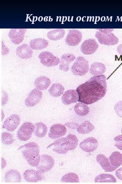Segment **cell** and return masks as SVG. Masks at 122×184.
<instances>
[{
  "label": "cell",
  "mask_w": 122,
  "mask_h": 184,
  "mask_svg": "<svg viewBox=\"0 0 122 184\" xmlns=\"http://www.w3.org/2000/svg\"><path fill=\"white\" fill-rule=\"evenodd\" d=\"M100 32L104 34H108L111 33L113 31V29H97Z\"/></svg>",
  "instance_id": "f35d334b"
},
{
  "label": "cell",
  "mask_w": 122,
  "mask_h": 184,
  "mask_svg": "<svg viewBox=\"0 0 122 184\" xmlns=\"http://www.w3.org/2000/svg\"><path fill=\"white\" fill-rule=\"evenodd\" d=\"M23 156L29 164L33 167L39 165L41 159L38 145L34 142H30L20 146Z\"/></svg>",
  "instance_id": "7a4b0ae2"
},
{
  "label": "cell",
  "mask_w": 122,
  "mask_h": 184,
  "mask_svg": "<svg viewBox=\"0 0 122 184\" xmlns=\"http://www.w3.org/2000/svg\"><path fill=\"white\" fill-rule=\"evenodd\" d=\"M114 140L115 142V146L118 149L122 151V135L115 137Z\"/></svg>",
  "instance_id": "d590c367"
},
{
  "label": "cell",
  "mask_w": 122,
  "mask_h": 184,
  "mask_svg": "<svg viewBox=\"0 0 122 184\" xmlns=\"http://www.w3.org/2000/svg\"><path fill=\"white\" fill-rule=\"evenodd\" d=\"M95 36L100 44L108 46L115 45L119 41L118 38L112 33L104 34L97 31Z\"/></svg>",
  "instance_id": "ba28073f"
},
{
  "label": "cell",
  "mask_w": 122,
  "mask_h": 184,
  "mask_svg": "<svg viewBox=\"0 0 122 184\" xmlns=\"http://www.w3.org/2000/svg\"><path fill=\"white\" fill-rule=\"evenodd\" d=\"M117 50L119 54L122 55V44H120L118 46Z\"/></svg>",
  "instance_id": "60d3db41"
},
{
  "label": "cell",
  "mask_w": 122,
  "mask_h": 184,
  "mask_svg": "<svg viewBox=\"0 0 122 184\" xmlns=\"http://www.w3.org/2000/svg\"><path fill=\"white\" fill-rule=\"evenodd\" d=\"M94 128V126L90 121H86L79 125L77 128V131L80 134H86L92 132Z\"/></svg>",
  "instance_id": "484cf974"
},
{
  "label": "cell",
  "mask_w": 122,
  "mask_h": 184,
  "mask_svg": "<svg viewBox=\"0 0 122 184\" xmlns=\"http://www.w3.org/2000/svg\"><path fill=\"white\" fill-rule=\"evenodd\" d=\"M41 63L44 65L50 67L57 65L60 62V59L48 51L41 52L39 55Z\"/></svg>",
  "instance_id": "8992f818"
},
{
  "label": "cell",
  "mask_w": 122,
  "mask_h": 184,
  "mask_svg": "<svg viewBox=\"0 0 122 184\" xmlns=\"http://www.w3.org/2000/svg\"><path fill=\"white\" fill-rule=\"evenodd\" d=\"M98 146V141L95 138L93 137H89L85 139L79 144V147L81 149L88 152L95 151Z\"/></svg>",
  "instance_id": "4fadbf2b"
},
{
  "label": "cell",
  "mask_w": 122,
  "mask_h": 184,
  "mask_svg": "<svg viewBox=\"0 0 122 184\" xmlns=\"http://www.w3.org/2000/svg\"><path fill=\"white\" fill-rule=\"evenodd\" d=\"M52 146H53L52 150L54 151L64 154L70 150V142L66 137H63L55 140L48 147Z\"/></svg>",
  "instance_id": "5b68a950"
},
{
  "label": "cell",
  "mask_w": 122,
  "mask_h": 184,
  "mask_svg": "<svg viewBox=\"0 0 122 184\" xmlns=\"http://www.w3.org/2000/svg\"><path fill=\"white\" fill-rule=\"evenodd\" d=\"M79 97L76 90H69L66 91L61 97L63 103L65 105H69L78 101Z\"/></svg>",
  "instance_id": "e0dca14e"
},
{
  "label": "cell",
  "mask_w": 122,
  "mask_h": 184,
  "mask_svg": "<svg viewBox=\"0 0 122 184\" xmlns=\"http://www.w3.org/2000/svg\"><path fill=\"white\" fill-rule=\"evenodd\" d=\"M20 121V116L16 114H13L8 117L4 121L2 128L8 131H14L19 125Z\"/></svg>",
  "instance_id": "30bf717a"
},
{
  "label": "cell",
  "mask_w": 122,
  "mask_h": 184,
  "mask_svg": "<svg viewBox=\"0 0 122 184\" xmlns=\"http://www.w3.org/2000/svg\"><path fill=\"white\" fill-rule=\"evenodd\" d=\"M64 91V87L61 84L55 83L52 85L48 90V92L52 96L57 97L61 95Z\"/></svg>",
  "instance_id": "83f0119b"
},
{
  "label": "cell",
  "mask_w": 122,
  "mask_h": 184,
  "mask_svg": "<svg viewBox=\"0 0 122 184\" xmlns=\"http://www.w3.org/2000/svg\"><path fill=\"white\" fill-rule=\"evenodd\" d=\"M16 53L17 56L20 58L28 59L32 57L33 51L30 46L25 44L17 47Z\"/></svg>",
  "instance_id": "d6986e66"
},
{
  "label": "cell",
  "mask_w": 122,
  "mask_h": 184,
  "mask_svg": "<svg viewBox=\"0 0 122 184\" xmlns=\"http://www.w3.org/2000/svg\"><path fill=\"white\" fill-rule=\"evenodd\" d=\"M74 109L77 115L81 116L87 115L90 112L89 108L87 105L81 102L77 103L74 107Z\"/></svg>",
  "instance_id": "f1b7e54d"
},
{
  "label": "cell",
  "mask_w": 122,
  "mask_h": 184,
  "mask_svg": "<svg viewBox=\"0 0 122 184\" xmlns=\"http://www.w3.org/2000/svg\"><path fill=\"white\" fill-rule=\"evenodd\" d=\"M29 44L32 49L38 50L46 48L48 44V43L44 38H38L31 40Z\"/></svg>",
  "instance_id": "603a6c76"
},
{
  "label": "cell",
  "mask_w": 122,
  "mask_h": 184,
  "mask_svg": "<svg viewBox=\"0 0 122 184\" xmlns=\"http://www.w3.org/2000/svg\"><path fill=\"white\" fill-rule=\"evenodd\" d=\"M79 178L75 173H69L64 175L62 178L61 181L62 182H79Z\"/></svg>",
  "instance_id": "1f68e13d"
},
{
  "label": "cell",
  "mask_w": 122,
  "mask_h": 184,
  "mask_svg": "<svg viewBox=\"0 0 122 184\" xmlns=\"http://www.w3.org/2000/svg\"><path fill=\"white\" fill-rule=\"evenodd\" d=\"M96 159L97 162L106 172H112L117 168L112 166L111 164L109 159L103 154L98 155Z\"/></svg>",
  "instance_id": "ac0fdd59"
},
{
  "label": "cell",
  "mask_w": 122,
  "mask_h": 184,
  "mask_svg": "<svg viewBox=\"0 0 122 184\" xmlns=\"http://www.w3.org/2000/svg\"><path fill=\"white\" fill-rule=\"evenodd\" d=\"M95 182H116L117 180L112 175L107 174H102L95 177Z\"/></svg>",
  "instance_id": "4dcf8cb0"
},
{
  "label": "cell",
  "mask_w": 122,
  "mask_h": 184,
  "mask_svg": "<svg viewBox=\"0 0 122 184\" xmlns=\"http://www.w3.org/2000/svg\"><path fill=\"white\" fill-rule=\"evenodd\" d=\"M20 173L17 170H10L7 171L4 176L5 182L8 183H17L21 182Z\"/></svg>",
  "instance_id": "ffe728a7"
},
{
  "label": "cell",
  "mask_w": 122,
  "mask_h": 184,
  "mask_svg": "<svg viewBox=\"0 0 122 184\" xmlns=\"http://www.w3.org/2000/svg\"><path fill=\"white\" fill-rule=\"evenodd\" d=\"M89 65L88 61L83 57H78L71 67V71L75 75L83 76L88 71Z\"/></svg>",
  "instance_id": "3957f363"
},
{
  "label": "cell",
  "mask_w": 122,
  "mask_h": 184,
  "mask_svg": "<svg viewBox=\"0 0 122 184\" xmlns=\"http://www.w3.org/2000/svg\"><path fill=\"white\" fill-rule=\"evenodd\" d=\"M24 179L29 182H36L43 178L42 173L39 171L29 169L25 171L23 174Z\"/></svg>",
  "instance_id": "9a60e30c"
},
{
  "label": "cell",
  "mask_w": 122,
  "mask_h": 184,
  "mask_svg": "<svg viewBox=\"0 0 122 184\" xmlns=\"http://www.w3.org/2000/svg\"><path fill=\"white\" fill-rule=\"evenodd\" d=\"M82 35L81 32L74 29L70 30L65 39V42L68 45L74 46L77 45L81 41Z\"/></svg>",
  "instance_id": "8fae6325"
},
{
  "label": "cell",
  "mask_w": 122,
  "mask_h": 184,
  "mask_svg": "<svg viewBox=\"0 0 122 184\" xmlns=\"http://www.w3.org/2000/svg\"><path fill=\"white\" fill-rule=\"evenodd\" d=\"M115 174L118 179L122 180V167L118 169L116 171Z\"/></svg>",
  "instance_id": "74e56055"
},
{
  "label": "cell",
  "mask_w": 122,
  "mask_h": 184,
  "mask_svg": "<svg viewBox=\"0 0 122 184\" xmlns=\"http://www.w3.org/2000/svg\"><path fill=\"white\" fill-rule=\"evenodd\" d=\"M34 134L36 136L41 138L47 134L48 128L46 125L41 122H37L35 124Z\"/></svg>",
  "instance_id": "d4e9b609"
},
{
  "label": "cell",
  "mask_w": 122,
  "mask_h": 184,
  "mask_svg": "<svg viewBox=\"0 0 122 184\" xmlns=\"http://www.w3.org/2000/svg\"><path fill=\"white\" fill-rule=\"evenodd\" d=\"M75 59V56L71 53L64 54L61 57L59 63V69L64 71H68L69 70L70 63Z\"/></svg>",
  "instance_id": "44dd1931"
},
{
  "label": "cell",
  "mask_w": 122,
  "mask_h": 184,
  "mask_svg": "<svg viewBox=\"0 0 122 184\" xmlns=\"http://www.w3.org/2000/svg\"><path fill=\"white\" fill-rule=\"evenodd\" d=\"M65 125L71 129H76L79 125L78 124L73 122H69L65 123Z\"/></svg>",
  "instance_id": "8d00e7d4"
},
{
  "label": "cell",
  "mask_w": 122,
  "mask_h": 184,
  "mask_svg": "<svg viewBox=\"0 0 122 184\" xmlns=\"http://www.w3.org/2000/svg\"><path fill=\"white\" fill-rule=\"evenodd\" d=\"M76 90L78 102L91 104L101 99L107 91L106 77L104 75L94 76L79 86Z\"/></svg>",
  "instance_id": "6da1fadb"
},
{
  "label": "cell",
  "mask_w": 122,
  "mask_h": 184,
  "mask_svg": "<svg viewBox=\"0 0 122 184\" xmlns=\"http://www.w3.org/2000/svg\"><path fill=\"white\" fill-rule=\"evenodd\" d=\"M26 31V29H12L9 31L8 36L13 43L18 44L23 40Z\"/></svg>",
  "instance_id": "2e32d148"
},
{
  "label": "cell",
  "mask_w": 122,
  "mask_h": 184,
  "mask_svg": "<svg viewBox=\"0 0 122 184\" xmlns=\"http://www.w3.org/2000/svg\"><path fill=\"white\" fill-rule=\"evenodd\" d=\"M109 159L111 164L117 168L122 164V154L119 151L113 152Z\"/></svg>",
  "instance_id": "4316f807"
},
{
  "label": "cell",
  "mask_w": 122,
  "mask_h": 184,
  "mask_svg": "<svg viewBox=\"0 0 122 184\" xmlns=\"http://www.w3.org/2000/svg\"><path fill=\"white\" fill-rule=\"evenodd\" d=\"M65 33V30L63 29H57L48 32L47 36L50 40H57L62 38Z\"/></svg>",
  "instance_id": "f546056e"
},
{
  "label": "cell",
  "mask_w": 122,
  "mask_h": 184,
  "mask_svg": "<svg viewBox=\"0 0 122 184\" xmlns=\"http://www.w3.org/2000/svg\"><path fill=\"white\" fill-rule=\"evenodd\" d=\"M55 161L52 157L48 155L43 154L41 156L39 163L36 168L42 174L50 171Z\"/></svg>",
  "instance_id": "52a82bcc"
},
{
  "label": "cell",
  "mask_w": 122,
  "mask_h": 184,
  "mask_svg": "<svg viewBox=\"0 0 122 184\" xmlns=\"http://www.w3.org/2000/svg\"><path fill=\"white\" fill-rule=\"evenodd\" d=\"M105 65L100 62H95L91 65L89 72L91 74L95 76L102 75L105 72Z\"/></svg>",
  "instance_id": "cb8c5ba5"
},
{
  "label": "cell",
  "mask_w": 122,
  "mask_h": 184,
  "mask_svg": "<svg viewBox=\"0 0 122 184\" xmlns=\"http://www.w3.org/2000/svg\"><path fill=\"white\" fill-rule=\"evenodd\" d=\"M6 164V160L3 158H2L1 159V168L2 169L5 167Z\"/></svg>",
  "instance_id": "ab89813d"
},
{
  "label": "cell",
  "mask_w": 122,
  "mask_h": 184,
  "mask_svg": "<svg viewBox=\"0 0 122 184\" xmlns=\"http://www.w3.org/2000/svg\"><path fill=\"white\" fill-rule=\"evenodd\" d=\"M1 141L2 144L9 145L13 143L15 140L12 134L6 132H4L2 133Z\"/></svg>",
  "instance_id": "d6a6232c"
},
{
  "label": "cell",
  "mask_w": 122,
  "mask_h": 184,
  "mask_svg": "<svg viewBox=\"0 0 122 184\" xmlns=\"http://www.w3.org/2000/svg\"><path fill=\"white\" fill-rule=\"evenodd\" d=\"M51 83V80L48 77L42 76L37 78L35 80L34 84L36 89L41 90L47 89Z\"/></svg>",
  "instance_id": "7402d4cb"
},
{
  "label": "cell",
  "mask_w": 122,
  "mask_h": 184,
  "mask_svg": "<svg viewBox=\"0 0 122 184\" xmlns=\"http://www.w3.org/2000/svg\"><path fill=\"white\" fill-rule=\"evenodd\" d=\"M114 109L117 115L122 117V100L119 101L115 104Z\"/></svg>",
  "instance_id": "e575fe53"
},
{
  "label": "cell",
  "mask_w": 122,
  "mask_h": 184,
  "mask_svg": "<svg viewBox=\"0 0 122 184\" xmlns=\"http://www.w3.org/2000/svg\"><path fill=\"white\" fill-rule=\"evenodd\" d=\"M66 138L70 142V150H74L78 145V139L74 135L69 134L66 136Z\"/></svg>",
  "instance_id": "836d02e7"
},
{
  "label": "cell",
  "mask_w": 122,
  "mask_h": 184,
  "mask_svg": "<svg viewBox=\"0 0 122 184\" xmlns=\"http://www.w3.org/2000/svg\"><path fill=\"white\" fill-rule=\"evenodd\" d=\"M66 132V128L64 125L55 124L50 127L48 136L52 139H56L64 136Z\"/></svg>",
  "instance_id": "5bb4252c"
},
{
  "label": "cell",
  "mask_w": 122,
  "mask_h": 184,
  "mask_svg": "<svg viewBox=\"0 0 122 184\" xmlns=\"http://www.w3.org/2000/svg\"><path fill=\"white\" fill-rule=\"evenodd\" d=\"M99 45L95 40L90 39L83 42L81 47V50L84 54L91 55L95 53Z\"/></svg>",
  "instance_id": "7c38bea8"
},
{
  "label": "cell",
  "mask_w": 122,
  "mask_h": 184,
  "mask_svg": "<svg viewBox=\"0 0 122 184\" xmlns=\"http://www.w3.org/2000/svg\"><path fill=\"white\" fill-rule=\"evenodd\" d=\"M42 97V92L37 89H34L30 92L26 99L25 104L28 107L35 106L39 102Z\"/></svg>",
  "instance_id": "9c48e42d"
},
{
  "label": "cell",
  "mask_w": 122,
  "mask_h": 184,
  "mask_svg": "<svg viewBox=\"0 0 122 184\" xmlns=\"http://www.w3.org/2000/svg\"><path fill=\"white\" fill-rule=\"evenodd\" d=\"M121 132L122 133V127L121 128Z\"/></svg>",
  "instance_id": "b9f144b4"
},
{
  "label": "cell",
  "mask_w": 122,
  "mask_h": 184,
  "mask_svg": "<svg viewBox=\"0 0 122 184\" xmlns=\"http://www.w3.org/2000/svg\"><path fill=\"white\" fill-rule=\"evenodd\" d=\"M35 129V125L30 122L23 124L18 129L17 136L18 139L22 141H26L31 137Z\"/></svg>",
  "instance_id": "277c9868"
}]
</instances>
